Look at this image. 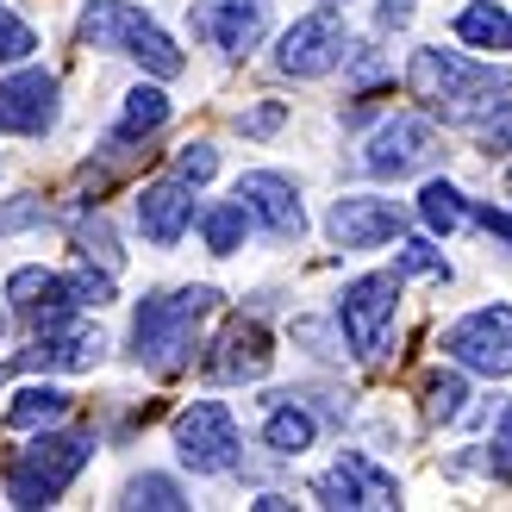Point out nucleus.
Here are the masks:
<instances>
[{
    "instance_id": "1",
    "label": "nucleus",
    "mask_w": 512,
    "mask_h": 512,
    "mask_svg": "<svg viewBox=\"0 0 512 512\" xmlns=\"http://www.w3.org/2000/svg\"><path fill=\"white\" fill-rule=\"evenodd\" d=\"M406 88L425 100L431 113H444V125H481L500 107H512V69L500 63H469L456 50H413L406 63Z\"/></svg>"
},
{
    "instance_id": "2",
    "label": "nucleus",
    "mask_w": 512,
    "mask_h": 512,
    "mask_svg": "<svg viewBox=\"0 0 512 512\" xmlns=\"http://www.w3.org/2000/svg\"><path fill=\"white\" fill-rule=\"evenodd\" d=\"M213 306H219L213 288H163V294L138 300V319H132L138 369H157V375L182 369L188 350H194V331L213 319Z\"/></svg>"
},
{
    "instance_id": "3",
    "label": "nucleus",
    "mask_w": 512,
    "mask_h": 512,
    "mask_svg": "<svg viewBox=\"0 0 512 512\" xmlns=\"http://www.w3.org/2000/svg\"><path fill=\"white\" fill-rule=\"evenodd\" d=\"M75 32H82V44H94V50H119V57L144 63L157 82H175V75L188 69L175 38L144 7H132V0H88L82 19H75Z\"/></svg>"
},
{
    "instance_id": "4",
    "label": "nucleus",
    "mask_w": 512,
    "mask_h": 512,
    "mask_svg": "<svg viewBox=\"0 0 512 512\" xmlns=\"http://www.w3.org/2000/svg\"><path fill=\"white\" fill-rule=\"evenodd\" d=\"M94 431H38L7 463V500L13 506H57L63 488L88 469Z\"/></svg>"
},
{
    "instance_id": "5",
    "label": "nucleus",
    "mask_w": 512,
    "mask_h": 512,
    "mask_svg": "<svg viewBox=\"0 0 512 512\" xmlns=\"http://www.w3.org/2000/svg\"><path fill=\"white\" fill-rule=\"evenodd\" d=\"M394 313H400V269H375V275H356L350 288L338 294V331L350 356H388V331H394Z\"/></svg>"
},
{
    "instance_id": "6",
    "label": "nucleus",
    "mask_w": 512,
    "mask_h": 512,
    "mask_svg": "<svg viewBox=\"0 0 512 512\" xmlns=\"http://www.w3.org/2000/svg\"><path fill=\"white\" fill-rule=\"evenodd\" d=\"M456 369L469 375H512V306L494 300V306H475L456 325H444V344H438Z\"/></svg>"
},
{
    "instance_id": "7",
    "label": "nucleus",
    "mask_w": 512,
    "mask_h": 512,
    "mask_svg": "<svg viewBox=\"0 0 512 512\" xmlns=\"http://www.w3.org/2000/svg\"><path fill=\"white\" fill-rule=\"evenodd\" d=\"M175 450H182V463L194 475H232L238 469V419H232V406L225 400H194L175 413Z\"/></svg>"
},
{
    "instance_id": "8",
    "label": "nucleus",
    "mask_w": 512,
    "mask_h": 512,
    "mask_svg": "<svg viewBox=\"0 0 512 512\" xmlns=\"http://www.w3.org/2000/svg\"><path fill=\"white\" fill-rule=\"evenodd\" d=\"M344 57H350V32H344V19L325 13V7L294 19L275 44V69L288 75V82H319V75H331Z\"/></svg>"
},
{
    "instance_id": "9",
    "label": "nucleus",
    "mask_w": 512,
    "mask_h": 512,
    "mask_svg": "<svg viewBox=\"0 0 512 512\" xmlns=\"http://www.w3.org/2000/svg\"><path fill=\"white\" fill-rule=\"evenodd\" d=\"M438 157V125L419 113H394L375 125V138L363 144V169L381 175V182H400V175H419Z\"/></svg>"
},
{
    "instance_id": "10",
    "label": "nucleus",
    "mask_w": 512,
    "mask_h": 512,
    "mask_svg": "<svg viewBox=\"0 0 512 512\" xmlns=\"http://www.w3.org/2000/svg\"><path fill=\"white\" fill-rule=\"evenodd\" d=\"M313 500L331 512H363V506H400V481L363 450H344L319 481H313Z\"/></svg>"
},
{
    "instance_id": "11",
    "label": "nucleus",
    "mask_w": 512,
    "mask_h": 512,
    "mask_svg": "<svg viewBox=\"0 0 512 512\" xmlns=\"http://www.w3.org/2000/svg\"><path fill=\"white\" fill-rule=\"evenodd\" d=\"M188 32L200 44H213L219 57H250L269 32V0H194Z\"/></svg>"
},
{
    "instance_id": "12",
    "label": "nucleus",
    "mask_w": 512,
    "mask_h": 512,
    "mask_svg": "<svg viewBox=\"0 0 512 512\" xmlns=\"http://www.w3.org/2000/svg\"><path fill=\"white\" fill-rule=\"evenodd\" d=\"M400 232H406V207L400 200H381V194H344L325 213V238L338 250H375Z\"/></svg>"
},
{
    "instance_id": "13",
    "label": "nucleus",
    "mask_w": 512,
    "mask_h": 512,
    "mask_svg": "<svg viewBox=\"0 0 512 512\" xmlns=\"http://www.w3.org/2000/svg\"><path fill=\"white\" fill-rule=\"evenodd\" d=\"M232 194L244 200V213L263 225L275 244H300V238H306V207H300V188L288 182V175H275V169H250V175H238V188H232Z\"/></svg>"
},
{
    "instance_id": "14",
    "label": "nucleus",
    "mask_w": 512,
    "mask_h": 512,
    "mask_svg": "<svg viewBox=\"0 0 512 512\" xmlns=\"http://www.w3.org/2000/svg\"><path fill=\"white\" fill-rule=\"evenodd\" d=\"M57 125V75L50 69H19L0 82V132L13 138H44Z\"/></svg>"
},
{
    "instance_id": "15",
    "label": "nucleus",
    "mask_w": 512,
    "mask_h": 512,
    "mask_svg": "<svg viewBox=\"0 0 512 512\" xmlns=\"http://www.w3.org/2000/svg\"><path fill=\"white\" fill-rule=\"evenodd\" d=\"M100 350H107V338H100V325H88V319L63 313V319L38 325L32 350H25L13 369H94V363H100Z\"/></svg>"
},
{
    "instance_id": "16",
    "label": "nucleus",
    "mask_w": 512,
    "mask_h": 512,
    "mask_svg": "<svg viewBox=\"0 0 512 512\" xmlns=\"http://www.w3.org/2000/svg\"><path fill=\"white\" fill-rule=\"evenodd\" d=\"M188 225H194V182L188 175H157V182H144L138 194V232L157 244V250H175L188 238Z\"/></svg>"
},
{
    "instance_id": "17",
    "label": "nucleus",
    "mask_w": 512,
    "mask_h": 512,
    "mask_svg": "<svg viewBox=\"0 0 512 512\" xmlns=\"http://www.w3.org/2000/svg\"><path fill=\"white\" fill-rule=\"evenodd\" d=\"M275 363V338H269V325L263 319H232L219 331V344L207 356V375L213 381H263Z\"/></svg>"
},
{
    "instance_id": "18",
    "label": "nucleus",
    "mask_w": 512,
    "mask_h": 512,
    "mask_svg": "<svg viewBox=\"0 0 512 512\" xmlns=\"http://www.w3.org/2000/svg\"><path fill=\"white\" fill-rule=\"evenodd\" d=\"M7 300L32 325H50V319H63V313H82V306H75L69 275H57V269H13L7 275Z\"/></svg>"
},
{
    "instance_id": "19",
    "label": "nucleus",
    "mask_w": 512,
    "mask_h": 512,
    "mask_svg": "<svg viewBox=\"0 0 512 512\" xmlns=\"http://www.w3.org/2000/svg\"><path fill=\"white\" fill-rule=\"evenodd\" d=\"M319 438V419H313V406L294 400V394H269L263 400V444L275 456H306Z\"/></svg>"
},
{
    "instance_id": "20",
    "label": "nucleus",
    "mask_w": 512,
    "mask_h": 512,
    "mask_svg": "<svg viewBox=\"0 0 512 512\" xmlns=\"http://www.w3.org/2000/svg\"><path fill=\"white\" fill-rule=\"evenodd\" d=\"M163 125H169V94L150 88V82H138L132 94H125L119 119H113V144H138L150 132H163Z\"/></svg>"
},
{
    "instance_id": "21",
    "label": "nucleus",
    "mask_w": 512,
    "mask_h": 512,
    "mask_svg": "<svg viewBox=\"0 0 512 512\" xmlns=\"http://www.w3.org/2000/svg\"><path fill=\"white\" fill-rule=\"evenodd\" d=\"M456 38L475 44V50L506 57V50H512V13L500 7V0H469V7L456 13Z\"/></svg>"
},
{
    "instance_id": "22",
    "label": "nucleus",
    "mask_w": 512,
    "mask_h": 512,
    "mask_svg": "<svg viewBox=\"0 0 512 512\" xmlns=\"http://www.w3.org/2000/svg\"><path fill=\"white\" fill-rule=\"evenodd\" d=\"M69 419V394L63 388H19L7 406V431H50Z\"/></svg>"
},
{
    "instance_id": "23",
    "label": "nucleus",
    "mask_w": 512,
    "mask_h": 512,
    "mask_svg": "<svg viewBox=\"0 0 512 512\" xmlns=\"http://www.w3.org/2000/svg\"><path fill=\"white\" fill-rule=\"evenodd\" d=\"M419 219H425V232H438V238L463 232V219H469V200H463V188H456V182H444V175H431V182L419 188Z\"/></svg>"
},
{
    "instance_id": "24",
    "label": "nucleus",
    "mask_w": 512,
    "mask_h": 512,
    "mask_svg": "<svg viewBox=\"0 0 512 512\" xmlns=\"http://www.w3.org/2000/svg\"><path fill=\"white\" fill-rule=\"evenodd\" d=\"M419 400H425V419L431 425H456V419L469 413V381H463V369H431L419 381Z\"/></svg>"
},
{
    "instance_id": "25",
    "label": "nucleus",
    "mask_w": 512,
    "mask_h": 512,
    "mask_svg": "<svg viewBox=\"0 0 512 512\" xmlns=\"http://www.w3.org/2000/svg\"><path fill=\"white\" fill-rule=\"evenodd\" d=\"M244 232H250V213H244V200H238V194L200 213V238H207L213 256H238V250H244Z\"/></svg>"
},
{
    "instance_id": "26",
    "label": "nucleus",
    "mask_w": 512,
    "mask_h": 512,
    "mask_svg": "<svg viewBox=\"0 0 512 512\" xmlns=\"http://www.w3.org/2000/svg\"><path fill=\"white\" fill-rule=\"evenodd\" d=\"M119 506H144V512H182L188 500H182V488H175L169 475H132L125 481V494H119Z\"/></svg>"
},
{
    "instance_id": "27",
    "label": "nucleus",
    "mask_w": 512,
    "mask_h": 512,
    "mask_svg": "<svg viewBox=\"0 0 512 512\" xmlns=\"http://www.w3.org/2000/svg\"><path fill=\"white\" fill-rule=\"evenodd\" d=\"M394 269H400V275H431V281H450L444 250H431L425 238H406V244H400V256H394Z\"/></svg>"
},
{
    "instance_id": "28",
    "label": "nucleus",
    "mask_w": 512,
    "mask_h": 512,
    "mask_svg": "<svg viewBox=\"0 0 512 512\" xmlns=\"http://www.w3.org/2000/svg\"><path fill=\"white\" fill-rule=\"evenodd\" d=\"M38 50V38H32V25H25L13 7H0V63H25Z\"/></svg>"
},
{
    "instance_id": "29",
    "label": "nucleus",
    "mask_w": 512,
    "mask_h": 512,
    "mask_svg": "<svg viewBox=\"0 0 512 512\" xmlns=\"http://www.w3.org/2000/svg\"><path fill=\"white\" fill-rule=\"evenodd\" d=\"M213 169H219V150L213 144H182L175 150V175H188V182H213Z\"/></svg>"
},
{
    "instance_id": "30",
    "label": "nucleus",
    "mask_w": 512,
    "mask_h": 512,
    "mask_svg": "<svg viewBox=\"0 0 512 512\" xmlns=\"http://www.w3.org/2000/svg\"><path fill=\"white\" fill-rule=\"evenodd\" d=\"M488 469L500 481H512V400L500 406V419H494V438H488Z\"/></svg>"
},
{
    "instance_id": "31",
    "label": "nucleus",
    "mask_w": 512,
    "mask_h": 512,
    "mask_svg": "<svg viewBox=\"0 0 512 512\" xmlns=\"http://www.w3.org/2000/svg\"><path fill=\"white\" fill-rule=\"evenodd\" d=\"M281 125H288V107H281V100H269V107H256V113H238L244 138H269V132H281Z\"/></svg>"
},
{
    "instance_id": "32",
    "label": "nucleus",
    "mask_w": 512,
    "mask_h": 512,
    "mask_svg": "<svg viewBox=\"0 0 512 512\" xmlns=\"http://www.w3.org/2000/svg\"><path fill=\"white\" fill-rule=\"evenodd\" d=\"M481 150H488V157H506L512 150V107H500L494 119H481Z\"/></svg>"
},
{
    "instance_id": "33",
    "label": "nucleus",
    "mask_w": 512,
    "mask_h": 512,
    "mask_svg": "<svg viewBox=\"0 0 512 512\" xmlns=\"http://www.w3.org/2000/svg\"><path fill=\"white\" fill-rule=\"evenodd\" d=\"M469 219L481 225L488 238H500V244H512V213H500V207H469Z\"/></svg>"
},
{
    "instance_id": "34",
    "label": "nucleus",
    "mask_w": 512,
    "mask_h": 512,
    "mask_svg": "<svg viewBox=\"0 0 512 512\" xmlns=\"http://www.w3.org/2000/svg\"><path fill=\"white\" fill-rule=\"evenodd\" d=\"M406 19H413V0H381V7H375V25H381V32H400Z\"/></svg>"
},
{
    "instance_id": "35",
    "label": "nucleus",
    "mask_w": 512,
    "mask_h": 512,
    "mask_svg": "<svg viewBox=\"0 0 512 512\" xmlns=\"http://www.w3.org/2000/svg\"><path fill=\"white\" fill-rule=\"evenodd\" d=\"M0 331H7V313H0Z\"/></svg>"
},
{
    "instance_id": "36",
    "label": "nucleus",
    "mask_w": 512,
    "mask_h": 512,
    "mask_svg": "<svg viewBox=\"0 0 512 512\" xmlns=\"http://www.w3.org/2000/svg\"><path fill=\"white\" fill-rule=\"evenodd\" d=\"M506 194H512V175H506Z\"/></svg>"
}]
</instances>
